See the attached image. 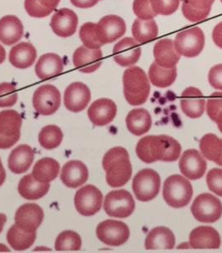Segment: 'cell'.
<instances>
[{
  "label": "cell",
  "instance_id": "2e32d148",
  "mask_svg": "<svg viewBox=\"0 0 222 253\" xmlns=\"http://www.w3.org/2000/svg\"><path fill=\"white\" fill-rule=\"evenodd\" d=\"M91 90L82 83H74L64 91V106L73 113H80L85 110L91 102Z\"/></svg>",
  "mask_w": 222,
  "mask_h": 253
},
{
  "label": "cell",
  "instance_id": "11a10c76",
  "mask_svg": "<svg viewBox=\"0 0 222 253\" xmlns=\"http://www.w3.org/2000/svg\"><path fill=\"white\" fill-rule=\"evenodd\" d=\"M6 52L4 48L0 44V64L3 63L5 61Z\"/></svg>",
  "mask_w": 222,
  "mask_h": 253
},
{
  "label": "cell",
  "instance_id": "f907efd6",
  "mask_svg": "<svg viewBox=\"0 0 222 253\" xmlns=\"http://www.w3.org/2000/svg\"><path fill=\"white\" fill-rule=\"evenodd\" d=\"M212 39H213L215 44L222 49V22L219 23L214 28L213 32H212Z\"/></svg>",
  "mask_w": 222,
  "mask_h": 253
},
{
  "label": "cell",
  "instance_id": "d6a6232c",
  "mask_svg": "<svg viewBox=\"0 0 222 253\" xmlns=\"http://www.w3.org/2000/svg\"><path fill=\"white\" fill-rule=\"evenodd\" d=\"M60 164L52 158H44L33 166L32 175L42 183H50L56 179L60 173Z\"/></svg>",
  "mask_w": 222,
  "mask_h": 253
},
{
  "label": "cell",
  "instance_id": "816d5d0a",
  "mask_svg": "<svg viewBox=\"0 0 222 253\" xmlns=\"http://www.w3.org/2000/svg\"><path fill=\"white\" fill-rule=\"evenodd\" d=\"M40 5L53 12L57 8L61 0H37Z\"/></svg>",
  "mask_w": 222,
  "mask_h": 253
},
{
  "label": "cell",
  "instance_id": "681fc988",
  "mask_svg": "<svg viewBox=\"0 0 222 253\" xmlns=\"http://www.w3.org/2000/svg\"><path fill=\"white\" fill-rule=\"evenodd\" d=\"M99 0H70L72 4L77 8H92L99 3Z\"/></svg>",
  "mask_w": 222,
  "mask_h": 253
},
{
  "label": "cell",
  "instance_id": "cb8c5ba5",
  "mask_svg": "<svg viewBox=\"0 0 222 253\" xmlns=\"http://www.w3.org/2000/svg\"><path fill=\"white\" fill-rule=\"evenodd\" d=\"M154 57L158 65L165 68L176 67L181 55L176 50L175 43L170 39H163L154 47Z\"/></svg>",
  "mask_w": 222,
  "mask_h": 253
},
{
  "label": "cell",
  "instance_id": "ee69618b",
  "mask_svg": "<svg viewBox=\"0 0 222 253\" xmlns=\"http://www.w3.org/2000/svg\"><path fill=\"white\" fill-rule=\"evenodd\" d=\"M206 183L209 190L222 197V169L215 168L209 171Z\"/></svg>",
  "mask_w": 222,
  "mask_h": 253
},
{
  "label": "cell",
  "instance_id": "e575fe53",
  "mask_svg": "<svg viewBox=\"0 0 222 253\" xmlns=\"http://www.w3.org/2000/svg\"><path fill=\"white\" fill-rule=\"evenodd\" d=\"M36 239V232H28L15 225L9 228L7 233L8 244L15 251L27 250L33 245Z\"/></svg>",
  "mask_w": 222,
  "mask_h": 253
},
{
  "label": "cell",
  "instance_id": "d590c367",
  "mask_svg": "<svg viewBox=\"0 0 222 253\" xmlns=\"http://www.w3.org/2000/svg\"><path fill=\"white\" fill-rule=\"evenodd\" d=\"M200 151L207 160L217 162L222 154V139L212 133L204 136L200 141Z\"/></svg>",
  "mask_w": 222,
  "mask_h": 253
},
{
  "label": "cell",
  "instance_id": "7bdbcfd3",
  "mask_svg": "<svg viewBox=\"0 0 222 253\" xmlns=\"http://www.w3.org/2000/svg\"><path fill=\"white\" fill-rule=\"evenodd\" d=\"M133 10L139 19H152L157 15L151 7V0H134Z\"/></svg>",
  "mask_w": 222,
  "mask_h": 253
},
{
  "label": "cell",
  "instance_id": "7c38bea8",
  "mask_svg": "<svg viewBox=\"0 0 222 253\" xmlns=\"http://www.w3.org/2000/svg\"><path fill=\"white\" fill-rule=\"evenodd\" d=\"M61 103V92L55 85H41L33 93V108L40 115H52L57 112Z\"/></svg>",
  "mask_w": 222,
  "mask_h": 253
},
{
  "label": "cell",
  "instance_id": "9c48e42d",
  "mask_svg": "<svg viewBox=\"0 0 222 253\" xmlns=\"http://www.w3.org/2000/svg\"><path fill=\"white\" fill-rule=\"evenodd\" d=\"M134 208L135 203L133 196L127 190H113L104 199V211L112 217H128L132 215Z\"/></svg>",
  "mask_w": 222,
  "mask_h": 253
},
{
  "label": "cell",
  "instance_id": "4fadbf2b",
  "mask_svg": "<svg viewBox=\"0 0 222 253\" xmlns=\"http://www.w3.org/2000/svg\"><path fill=\"white\" fill-rule=\"evenodd\" d=\"M127 25L121 17L110 14L96 24V33L103 45L117 41L126 34Z\"/></svg>",
  "mask_w": 222,
  "mask_h": 253
},
{
  "label": "cell",
  "instance_id": "f546056e",
  "mask_svg": "<svg viewBox=\"0 0 222 253\" xmlns=\"http://www.w3.org/2000/svg\"><path fill=\"white\" fill-rule=\"evenodd\" d=\"M50 187V183H42L36 180L32 174H27L20 179L18 190L23 198L36 201L44 197L49 192Z\"/></svg>",
  "mask_w": 222,
  "mask_h": 253
},
{
  "label": "cell",
  "instance_id": "f6af8a7d",
  "mask_svg": "<svg viewBox=\"0 0 222 253\" xmlns=\"http://www.w3.org/2000/svg\"><path fill=\"white\" fill-rule=\"evenodd\" d=\"M206 111L209 118L216 123L217 117L222 111V92L211 94L207 101Z\"/></svg>",
  "mask_w": 222,
  "mask_h": 253
},
{
  "label": "cell",
  "instance_id": "db71d44e",
  "mask_svg": "<svg viewBox=\"0 0 222 253\" xmlns=\"http://www.w3.org/2000/svg\"><path fill=\"white\" fill-rule=\"evenodd\" d=\"M6 221H7L6 215H3V214H0V233L3 231V226H4Z\"/></svg>",
  "mask_w": 222,
  "mask_h": 253
},
{
  "label": "cell",
  "instance_id": "bcb514c9",
  "mask_svg": "<svg viewBox=\"0 0 222 253\" xmlns=\"http://www.w3.org/2000/svg\"><path fill=\"white\" fill-rule=\"evenodd\" d=\"M25 8L28 14L33 18H44L52 13L40 5L37 0H25Z\"/></svg>",
  "mask_w": 222,
  "mask_h": 253
},
{
  "label": "cell",
  "instance_id": "603a6c76",
  "mask_svg": "<svg viewBox=\"0 0 222 253\" xmlns=\"http://www.w3.org/2000/svg\"><path fill=\"white\" fill-rule=\"evenodd\" d=\"M89 171L86 165L79 160H72L63 165L61 179L67 187L75 189L88 180Z\"/></svg>",
  "mask_w": 222,
  "mask_h": 253
},
{
  "label": "cell",
  "instance_id": "ab89813d",
  "mask_svg": "<svg viewBox=\"0 0 222 253\" xmlns=\"http://www.w3.org/2000/svg\"><path fill=\"white\" fill-rule=\"evenodd\" d=\"M18 100L16 87L14 84L3 83L0 84V108L13 107Z\"/></svg>",
  "mask_w": 222,
  "mask_h": 253
},
{
  "label": "cell",
  "instance_id": "836d02e7",
  "mask_svg": "<svg viewBox=\"0 0 222 253\" xmlns=\"http://www.w3.org/2000/svg\"><path fill=\"white\" fill-rule=\"evenodd\" d=\"M177 77L176 67L165 68L155 61L149 70V78L155 86L159 88L169 87L175 83Z\"/></svg>",
  "mask_w": 222,
  "mask_h": 253
},
{
  "label": "cell",
  "instance_id": "83f0119b",
  "mask_svg": "<svg viewBox=\"0 0 222 253\" xmlns=\"http://www.w3.org/2000/svg\"><path fill=\"white\" fill-rule=\"evenodd\" d=\"M176 237L170 229L159 226L152 229L146 237L145 247L147 250H170L175 248Z\"/></svg>",
  "mask_w": 222,
  "mask_h": 253
},
{
  "label": "cell",
  "instance_id": "8992f818",
  "mask_svg": "<svg viewBox=\"0 0 222 253\" xmlns=\"http://www.w3.org/2000/svg\"><path fill=\"white\" fill-rule=\"evenodd\" d=\"M205 35L201 29L191 28L177 34L175 47L177 52L185 57L193 58L202 52L205 46Z\"/></svg>",
  "mask_w": 222,
  "mask_h": 253
},
{
  "label": "cell",
  "instance_id": "5bb4252c",
  "mask_svg": "<svg viewBox=\"0 0 222 253\" xmlns=\"http://www.w3.org/2000/svg\"><path fill=\"white\" fill-rule=\"evenodd\" d=\"M15 224L28 232H36L44 220V211L36 204H25L15 213Z\"/></svg>",
  "mask_w": 222,
  "mask_h": 253
},
{
  "label": "cell",
  "instance_id": "484cf974",
  "mask_svg": "<svg viewBox=\"0 0 222 253\" xmlns=\"http://www.w3.org/2000/svg\"><path fill=\"white\" fill-rule=\"evenodd\" d=\"M34 152L31 146L21 144L11 152L8 157V166L13 173H24L29 170L33 164Z\"/></svg>",
  "mask_w": 222,
  "mask_h": 253
},
{
  "label": "cell",
  "instance_id": "9a60e30c",
  "mask_svg": "<svg viewBox=\"0 0 222 253\" xmlns=\"http://www.w3.org/2000/svg\"><path fill=\"white\" fill-rule=\"evenodd\" d=\"M115 62L122 67H129L137 63L141 55L140 44L134 39L127 37L115 44L113 49Z\"/></svg>",
  "mask_w": 222,
  "mask_h": 253
},
{
  "label": "cell",
  "instance_id": "f5cc1de1",
  "mask_svg": "<svg viewBox=\"0 0 222 253\" xmlns=\"http://www.w3.org/2000/svg\"><path fill=\"white\" fill-rule=\"evenodd\" d=\"M6 179V172L5 169L3 168V164L1 162L0 160V186L3 185V183L5 181Z\"/></svg>",
  "mask_w": 222,
  "mask_h": 253
},
{
  "label": "cell",
  "instance_id": "ba28073f",
  "mask_svg": "<svg viewBox=\"0 0 222 253\" xmlns=\"http://www.w3.org/2000/svg\"><path fill=\"white\" fill-rule=\"evenodd\" d=\"M22 118L14 110L0 113V149L11 148L20 138Z\"/></svg>",
  "mask_w": 222,
  "mask_h": 253
},
{
  "label": "cell",
  "instance_id": "4316f807",
  "mask_svg": "<svg viewBox=\"0 0 222 253\" xmlns=\"http://www.w3.org/2000/svg\"><path fill=\"white\" fill-rule=\"evenodd\" d=\"M24 36L21 20L14 15H7L0 19V42L12 45L19 42Z\"/></svg>",
  "mask_w": 222,
  "mask_h": 253
},
{
  "label": "cell",
  "instance_id": "44dd1931",
  "mask_svg": "<svg viewBox=\"0 0 222 253\" xmlns=\"http://www.w3.org/2000/svg\"><path fill=\"white\" fill-rule=\"evenodd\" d=\"M205 106L206 99L199 89L190 86L181 94V110L190 119L201 117L205 111Z\"/></svg>",
  "mask_w": 222,
  "mask_h": 253
},
{
  "label": "cell",
  "instance_id": "4dcf8cb0",
  "mask_svg": "<svg viewBox=\"0 0 222 253\" xmlns=\"http://www.w3.org/2000/svg\"><path fill=\"white\" fill-rule=\"evenodd\" d=\"M152 125V119L148 111L138 108L130 111L127 117V128L132 134L141 136L149 132Z\"/></svg>",
  "mask_w": 222,
  "mask_h": 253
},
{
  "label": "cell",
  "instance_id": "7402d4cb",
  "mask_svg": "<svg viewBox=\"0 0 222 253\" xmlns=\"http://www.w3.org/2000/svg\"><path fill=\"white\" fill-rule=\"evenodd\" d=\"M221 243L218 231L211 226H198L190 235V246L195 249H218Z\"/></svg>",
  "mask_w": 222,
  "mask_h": 253
},
{
  "label": "cell",
  "instance_id": "8d00e7d4",
  "mask_svg": "<svg viewBox=\"0 0 222 253\" xmlns=\"http://www.w3.org/2000/svg\"><path fill=\"white\" fill-rule=\"evenodd\" d=\"M62 130L56 125H48L42 128L38 134L39 144L45 149H54L61 145L63 140Z\"/></svg>",
  "mask_w": 222,
  "mask_h": 253
},
{
  "label": "cell",
  "instance_id": "5b68a950",
  "mask_svg": "<svg viewBox=\"0 0 222 253\" xmlns=\"http://www.w3.org/2000/svg\"><path fill=\"white\" fill-rule=\"evenodd\" d=\"M132 188L139 201L143 202L152 201L159 194L160 188L159 173L151 169L140 170L133 179Z\"/></svg>",
  "mask_w": 222,
  "mask_h": 253
},
{
  "label": "cell",
  "instance_id": "b9f144b4",
  "mask_svg": "<svg viewBox=\"0 0 222 253\" xmlns=\"http://www.w3.org/2000/svg\"><path fill=\"white\" fill-rule=\"evenodd\" d=\"M211 8L209 9H199L190 5L189 3L183 1L182 3V13L186 19L190 22H199L206 19L211 13Z\"/></svg>",
  "mask_w": 222,
  "mask_h": 253
},
{
  "label": "cell",
  "instance_id": "7a4b0ae2",
  "mask_svg": "<svg viewBox=\"0 0 222 253\" xmlns=\"http://www.w3.org/2000/svg\"><path fill=\"white\" fill-rule=\"evenodd\" d=\"M110 187H122L131 178L132 165L127 149L115 147L104 154L102 161Z\"/></svg>",
  "mask_w": 222,
  "mask_h": 253
},
{
  "label": "cell",
  "instance_id": "6da1fadb",
  "mask_svg": "<svg viewBox=\"0 0 222 253\" xmlns=\"http://www.w3.org/2000/svg\"><path fill=\"white\" fill-rule=\"evenodd\" d=\"M135 151L139 159L146 164L158 160L174 162L181 155V146L178 141L166 135L146 136L138 142Z\"/></svg>",
  "mask_w": 222,
  "mask_h": 253
},
{
  "label": "cell",
  "instance_id": "ac0fdd59",
  "mask_svg": "<svg viewBox=\"0 0 222 253\" xmlns=\"http://www.w3.org/2000/svg\"><path fill=\"white\" fill-rule=\"evenodd\" d=\"M103 61V53L100 49L91 50L80 46L73 55V63L77 69L84 73H92L99 69Z\"/></svg>",
  "mask_w": 222,
  "mask_h": 253
},
{
  "label": "cell",
  "instance_id": "277c9868",
  "mask_svg": "<svg viewBox=\"0 0 222 253\" xmlns=\"http://www.w3.org/2000/svg\"><path fill=\"white\" fill-rule=\"evenodd\" d=\"M193 196L190 182L179 174H174L165 179L163 186V197L173 208H183L190 203Z\"/></svg>",
  "mask_w": 222,
  "mask_h": 253
},
{
  "label": "cell",
  "instance_id": "8fae6325",
  "mask_svg": "<svg viewBox=\"0 0 222 253\" xmlns=\"http://www.w3.org/2000/svg\"><path fill=\"white\" fill-rule=\"evenodd\" d=\"M102 201L101 191L92 184L80 188L74 196L77 211L84 216H92L98 213L101 209Z\"/></svg>",
  "mask_w": 222,
  "mask_h": 253
},
{
  "label": "cell",
  "instance_id": "74e56055",
  "mask_svg": "<svg viewBox=\"0 0 222 253\" xmlns=\"http://www.w3.org/2000/svg\"><path fill=\"white\" fill-rule=\"evenodd\" d=\"M82 246L80 235L73 231H64L58 236L55 241L56 251H79Z\"/></svg>",
  "mask_w": 222,
  "mask_h": 253
},
{
  "label": "cell",
  "instance_id": "d6986e66",
  "mask_svg": "<svg viewBox=\"0 0 222 253\" xmlns=\"http://www.w3.org/2000/svg\"><path fill=\"white\" fill-rule=\"evenodd\" d=\"M117 113V107L112 100L100 98L96 100L89 108L88 117L95 126H105L110 124Z\"/></svg>",
  "mask_w": 222,
  "mask_h": 253
},
{
  "label": "cell",
  "instance_id": "30bf717a",
  "mask_svg": "<svg viewBox=\"0 0 222 253\" xmlns=\"http://www.w3.org/2000/svg\"><path fill=\"white\" fill-rule=\"evenodd\" d=\"M96 235L98 239L104 244L119 247L129 240V229L127 224L122 221L106 220L98 225Z\"/></svg>",
  "mask_w": 222,
  "mask_h": 253
},
{
  "label": "cell",
  "instance_id": "60d3db41",
  "mask_svg": "<svg viewBox=\"0 0 222 253\" xmlns=\"http://www.w3.org/2000/svg\"><path fill=\"white\" fill-rule=\"evenodd\" d=\"M151 3L157 14L170 15L178 9L180 0H151Z\"/></svg>",
  "mask_w": 222,
  "mask_h": 253
},
{
  "label": "cell",
  "instance_id": "3957f363",
  "mask_svg": "<svg viewBox=\"0 0 222 253\" xmlns=\"http://www.w3.org/2000/svg\"><path fill=\"white\" fill-rule=\"evenodd\" d=\"M124 95L129 104L140 106L146 102L151 85L146 72L139 66H131L123 75Z\"/></svg>",
  "mask_w": 222,
  "mask_h": 253
},
{
  "label": "cell",
  "instance_id": "e0dca14e",
  "mask_svg": "<svg viewBox=\"0 0 222 253\" xmlns=\"http://www.w3.org/2000/svg\"><path fill=\"white\" fill-rule=\"evenodd\" d=\"M181 173L191 180L203 177L206 170V161L195 149L185 151L179 163Z\"/></svg>",
  "mask_w": 222,
  "mask_h": 253
},
{
  "label": "cell",
  "instance_id": "f1b7e54d",
  "mask_svg": "<svg viewBox=\"0 0 222 253\" xmlns=\"http://www.w3.org/2000/svg\"><path fill=\"white\" fill-rule=\"evenodd\" d=\"M37 51L33 44L28 42H21L13 47L9 52L10 63L19 69L31 67L35 61Z\"/></svg>",
  "mask_w": 222,
  "mask_h": 253
},
{
  "label": "cell",
  "instance_id": "7dc6e473",
  "mask_svg": "<svg viewBox=\"0 0 222 253\" xmlns=\"http://www.w3.org/2000/svg\"><path fill=\"white\" fill-rule=\"evenodd\" d=\"M208 80L213 88L222 91V64L213 66L210 70Z\"/></svg>",
  "mask_w": 222,
  "mask_h": 253
},
{
  "label": "cell",
  "instance_id": "9f6ffc18",
  "mask_svg": "<svg viewBox=\"0 0 222 253\" xmlns=\"http://www.w3.org/2000/svg\"><path fill=\"white\" fill-rule=\"evenodd\" d=\"M216 123H217V126L219 127L220 131L222 132V111L221 112L219 115H218V117H217Z\"/></svg>",
  "mask_w": 222,
  "mask_h": 253
},
{
  "label": "cell",
  "instance_id": "1f68e13d",
  "mask_svg": "<svg viewBox=\"0 0 222 253\" xmlns=\"http://www.w3.org/2000/svg\"><path fill=\"white\" fill-rule=\"evenodd\" d=\"M159 33L157 24L153 19L134 20L132 25V35L139 44H146L157 38Z\"/></svg>",
  "mask_w": 222,
  "mask_h": 253
},
{
  "label": "cell",
  "instance_id": "6f0895ef",
  "mask_svg": "<svg viewBox=\"0 0 222 253\" xmlns=\"http://www.w3.org/2000/svg\"><path fill=\"white\" fill-rule=\"evenodd\" d=\"M217 165H221V166H222V156H221V158H220L219 160H217Z\"/></svg>",
  "mask_w": 222,
  "mask_h": 253
},
{
  "label": "cell",
  "instance_id": "680465c9",
  "mask_svg": "<svg viewBox=\"0 0 222 253\" xmlns=\"http://www.w3.org/2000/svg\"><path fill=\"white\" fill-rule=\"evenodd\" d=\"M221 1H222V0H221Z\"/></svg>",
  "mask_w": 222,
  "mask_h": 253
},
{
  "label": "cell",
  "instance_id": "d4e9b609",
  "mask_svg": "<svg viewBox=\"0 0 222 253\" xmlns=\"http://www.w3.org/2000/svg\"><path fill=\"white\" fill-rule=\"evenodd\" d=\"M63 71V62L60 55L48 53L38 59L35 66V73L41 80H50L61 75Z\"/></svg>",
  "mask_w": 222,
  "mask_h": 253
},
{
  "label": "cell",
  "instance_id": "f35d334b",
  "mask_svg": "<svg viewBox=\"0 0 222 253\" xmlns=\"http://www.w3.org/2000/svg\"><path fill=\"white\" fill-rule=\"evenodd\" d=\"M80 38L84 46L91 50L100 49L103 44L99 42L96 33V24L92 22L85 23L80 30Z\"/></svg>",
  "mask_w": 222,
  "mask_h": 253
},
{
  "label": "cell",
  "instance_id": "c3c4849f",
  "mask_svg": "<svg viewBox=\"0 0 222 253\" xmlns=\"http://www.w3.org/2000/svg\"><path fill=\"white\" fill-rule=\"evenodd\" d=\"M190 5L199 9H209L214 3L215 0H185Z\"/></svg>",
  "mask_w": 222,
  "mask_h": 253
},
{
  "label": "cell",
  "instance_id": "52a82bcc",
  "mask_svg": "<svg viewBox=\"0 0 222 253\" xmlns=\"http://www.w3.org/2000/svg\"><path fill=\"white\" fill-rule=\"evenodd\" d=\"M190 210L193 216L200 222H216L222 215V202L208 193L198 196L192 204Z\"/></svg>",
  "mask_w": 222,
  "mask_h": 253
},
{
  "label": "cell",
  "instance_id": "ffe728a7",
  "mask_svg": "<svg viewBox=\"0 0 222 253\" xmlns=\"http://www.w3.org/2000/svg\"><path fill=\"white\" fill-rule=\"evenodd\" d=\"M50 26L54 33L63 38L73 36L78 26V16L69 8H61L51 19Z\"/></svg>",
  "mask_w": 222,
  "mask_h": 253
}]
</instances>
